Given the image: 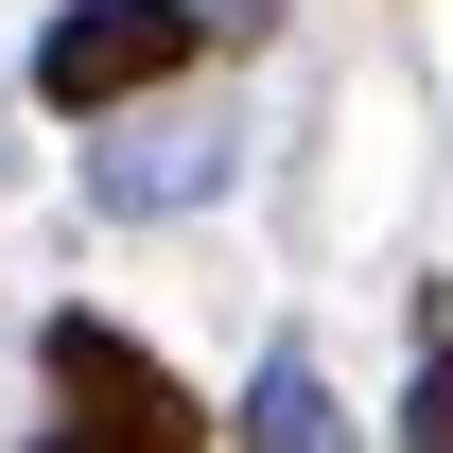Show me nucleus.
<instances>
[{"instance_id":"1","label":"nucleus","mask_w":453,"mask_h":453,"mask_svg":"<svg viewBox=\"0 0 453 453\" xmlns=\"http://www.w3.org/2000/svg\"><path fill=\"white\" fill-rule=\"evenodd\" d=\"M262 35H280V0H53V35L18 53V88L70 105V122H122L192 53H262Z\"/></svg>"},{"instance_id":"2","label":"nucleus","mask_w":453,"mask_h":453,"mask_svg":"<svg viewBox=\"0 0 453 453\" xmlns=\"http://www.w3.org/2000/svg\"><path fill=\"white\" fill-rule=\"evenodd\" d=\"M35 384H53L70 436H105V453H210V401L174 384L122 314H88V296H70V314H35Z\"/></svg>"},{"instance_id":"3","label":"nucleus","mask_w":453,"mask_h":453,"mask_svg":"<svg viewBox=\"0 0 453 453\" xmlns=\"http://www.w3.org/2000/svg\"><path fill=\"white\" fill-rule=\"evenodd\" d=\"M226 174H244V140H226L210 105H140V122H88V210H105V226H174V210H210Z\"/></svg>"},{"instance_id":"4","label":"nucleus","mask_w":453,"mask_h":453,"mask_svg":"<svg viewBox=\"0 0 453 453\" xmlns=\"http://www.w3.org/2000/svg\"><path fill=\"white\" fill-rule=\"evenodd\" d=\"M226 453H349V418H332V366H314L296 332L244 366V418H226Z\"/></svg>"},{"instance_id":"5","label":"nucleus","mask_w":453,"mask_h":453,"mask_svg":"<svg viewBox=\"0 0 453 453\" xmlns=\"http://www.w3.org/2000/svg\"><path fill=\"white\" fill-rule=\"evenodd\" d=\"M401 453H453V296L418 314V384H401Z\"/></svg>"},{"instance_id":"6","label":"nucleus","mask_w":453,"mask_h":453,"mask_svg":"<svg viewBox=\"0 0 453 453\" xmlns=\"http://www.w3.org/2000/svg\"><path fill=\"white\" fill-rule=\"evenodd\" d=\"M35 453H105V436H70V418H53V436H35Z\"/></svg>"}]
</instances>
